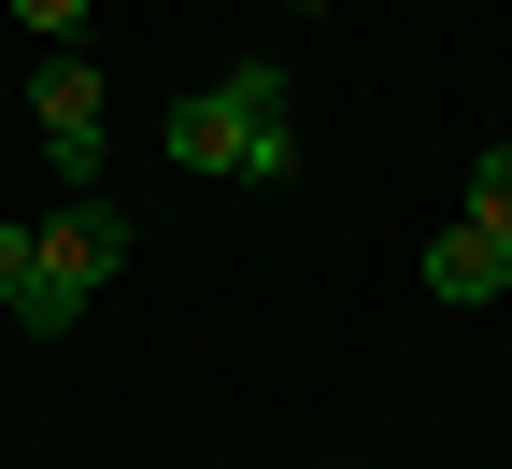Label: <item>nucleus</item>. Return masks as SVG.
Segmentation results:
<instances>
[{
    "label": "nucleus",
    "instance_id": "nucleus-7",
    "mask_svg": "<svg viewBox=\"0 0 512 469\" xmlns=\"http://www.w3.org/2000/svg\"><path fill=\"white\" fill-rule=\"evenodd\" d=\"M15 29H86V0H15Z\"/></svg>",
    "mask_w": 512,
    "mask_h": 469
},
{
    "label": "nucleus",
    "instance_id": "nucleus-5",
    "mask_svg": "<svg viewBox=\"0 0 512 469\" xmlns=\"http://www.w3.org/2000/svg\"><path fill=\"white\" fill-rule=\"evenodd\" d=\"M470 214H498V228H512V143H484V157H470Z\"/></svg>",
    "mask_w": 512,
    "mask_h": 469
},
{
    "label": "nucleus",
    "instance_id": "nucleus-6",
    "mask_svg": "<svg viewBox=\"0 0 512 469\" xmlns=\"http://www.w3.org/2000/svg\"><path fill=\"white\" fill-rule=\"evenodd\" d=\"M29 271H43V228H0V313L29 299Z\"/></svg>",
    "mask_w": 512,
    "mask_h": 469
},
{
    "label": "nucleus",
    "instance_id": "nucleus-3",
    "mask_svg": "<svg viewBox=\"0 0 512 469\" xmlns=\"http://www.w3.org/2000/svg\"><path fill=\"white\" fill-rule=\"evenodd\" d=\"M427 299H512V228H498V214L441 228V242H427Z\"/></svg>",
    "mask_w": 512,
    "mask_h": 469
},
{
    "label": "nucleus",
    "instance_id": "nucleus-4",
    "mask_svg": "<svg viewBox=\"0 0 512 469\" xmlns=\"http://www.w3.org/2000/svg\"><path fill=\"white\" fill-rule=\"evenodd\" d=\"M157 143H171V171H200V185H228V171H242V100H228V86H200V100H171V128H157Z\"/></svg>",
    "mask_w": 512,
    "mask_h": 469
},
{
    "label": "nucleus",
    "instance_id": "nucleus-2",
    "mask_svg": "<svg viewBox=\"0 0 512 469\" xmlns=\"http://www.w3.org/2000/svg\"><path fill=\"white\" fill-rule=\"evenodd\" d=\"M29 114H43V157L86 185V171H100V114H114V100H100V72H86V57H57V72L29 86Z\"/></svg>",
    "mask_w": 512,
    "mask_h": 469
},
{
    "label": "nucleus",
    "instance_id": "nucleus-1",
    "mask_svg": "<svg viewBox=\"0 0 512 469\" xmlns=\"http://www.w3.org/2000/svg\"><path fill=\"white\" fill-rule=\"evenodd\" d=\"M128 271V214H114V199L100 185H72V199H57V214H43V271H29V327H43V342H57V327H86V299Z\"/></svg>",
    "mask_w": 512,
    "mask_h": 469
}]
</instances>
